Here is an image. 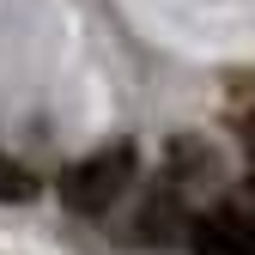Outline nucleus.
<instances>
[{
	"instance_id": "obj_1",
	"label": "nucleus",
	"mask_w": 255,
	"mask_h": 255,
	"mask_svg": "<svg viewBox=\"0 0 255 255\" xmlns=\"http://www.w3.org/2000/svg\"><path fill=\"white\" fill-rule=\"evenodd\" d=\"M134 164H140L134 140H116V146H104V152L79 158V164H67V176H61V207H67V213H85V219H104V213L128 195Z\"/></svg>"
},
{
	"instance_id": "obj_2",
	"label": "nucleus",
	"mask_w": 255,
	"mask_h": 255,
	"mask_svg": "<svg viewBox=\"0 0 255 255\" xmlns=\"http://www.w3.org/2000/svg\"><path fill=\"white\" fill-rule=\"evenodd\" d=\"M195 255H255V225L237 213L195 219Z\"/></svg>"
},
{
	"instance_id": "obj_3",
	"label": "nucleus",
	"mask_w": 255,
	"mask_h": 255,
	"mask_svg": "<svg viewBox=\"0 0 255 255\" xmlns=\"http://www.w3.org/2000/svg\"><path fill=\"white\" fill-rule=\"evenodd\" d=\"M30 195H37V176H30L18 158L0 152V201H30Z\"/></svg>"
}]
</instances>
